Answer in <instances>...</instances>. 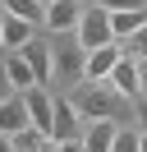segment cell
<instances>
[{"label":"cell","mask_w":147,"mask_h":152,"mask_svg":"<svg viewBox=\"0 0 147 152\" xmlns=\"http://www.w3.org/2000/svg\"><path fill=\"white\" fill-rule=\"evenodd\" d=\"M69 102H74V111H78L87 124L92 120H115L119 124V120L133 115V111H129V97H119L110 83H78L69 92Z\"/></svg>","instance_id":"1"},{"label":"cell","mask_w":147,"mask_h":152,"mask_svg":"<svg viewBox=\"0 0 147 152\" xmlns=\"http://www.w3.org/2000/svg\"><path fill=\"white\" fill-rule=\"evenodd\" d=\"M51 65H55V78L60 83H78L83 65H87V46L74 32H60V42H51Z\"/></svg>","instance_id":"2"},{"label":"cell","mask_w":147,"mask_h":152,"mask_svg":"<svg viewBox=\"0 0 147 152\" xmlns=\"http://www.w3.org/2000/svg\"><path fill=\"white\" fill-rule=\"evenodd\" d=\"M74 37L83 42L87 51H97V46H106V42H115V32H110V10H101V5H83V19H78V28H74Z\"/></svg>","instance_id":"3"},{"label":"cell","mask_w":147,"mask_h":152,"mask_svg":"<svg viewBox=\"0 0 147 152\" xmlns=\"http://www.w3.org/2000/svg\"><path fill=\"white\" fill-rule=\"evenodd\" d=\"M106 83L115 88L119 97H129V102H138V97H143V60L124 51V60H119L115 69H110V78H106Z\"/></svg>","instance_id":"4"},{"label":"cell","mask_w":147,"mask_h":152,"mask_svg":"<svg viewBox=\"0 0 147 152\" xmlns=\"http://www.w3.org/2000/svg\"><path fill=\"white\" fill-rule=\"evenodd\" d=\"M87 120L74 111L69 97H55V124H51V143H69V138H83Z\"/></svg>","instance_id":"5"},{"label":"cell","mask_w":147,"mask_h":152,"mask_svg":"<svg viewBox=\"0 0 147 152\" xmlns=\"http://www.w3.org/2000/svg\"><path fill=\"white\" fill-rule=\"evenodd\" d=\"M124 60V46L119 42H106V46H97V51H87V65H83V78L87 83H106L110 78V69Z\"/></svg>","instance_id":"6"},{"label":"cell","mask_w":147,"mask_h":152,"mask_svg":"<svg viewBox=\"0 0 147 152\" xmlns=\"http://www.w3.org/2000/svg\"><path fill=\"white\" fill-rule=\"evenodd\" d=\"M78 19H83V5L78 0H46V14H41V23L60 37V32H74L78 28Z\"/></svg>","instance_id":"7"},{"label":"cell","mask_w":147,"mask_h":152,"mask_svg":"<svg viewBox=\"0 0 147 152\" xmlns=\"http://www.w3.org/2000/svg\"><path fill=\"white\" fill-rule=\"evenodd\" d=\"M23 106H28L32 129H41L46 138H51V124H55V97H46V88H28V92H23Z\"/></svg>","instance_id":"8"},{"label":"cell","mask_w":147,"mask_h":152,"mask_svg":"<svg viewBox=\"0 0 147 152\" xmlns=\"http://www.w3.org/2000/svg\"><path fill=\"white\" fill-rule=\"evenodd\" d=\"M23 60H28V69H32V74H37V83H51V78H55V65H51V42H28V46H23Z\"/></svg>","instance_id":"9"},{"label":"cell","mask_w":147,"mask_h":152,"mask_svg":"<svg viewBox=\"0 0 147 152\" xmlns=\"http://www.w3.org/2000/svg\"><path fill=\"white\" fill-rule=\"evenodd\" d=\"M115 134H119L115 120H92L83 129V152H110L115 148Z\"/></svg>","instance_id":"10"},{"label":"cell","mask_w":147,"mask_h":152,"mask_svg":"<svg viewBox=\"0 0 147 152\" xmlns=\"http://www.w3.org/2000/svg\"><path fill=\"white\" fill-rule=\"evenodd\" d=\"M28 106H23V92L18 97H5V102H0V134H9V138H14L18 129H28Z\"/></svg>","instance_id":"11"},{"label":"cell","mask_w":147,"mask_h":152,"mask_svg":"<svg viewBox=\"0 0 147 152\" xmlns=\"http://www.w3.org/2000/svg\"><path fill=\"white\" fill-rule=\"evenodd\" d=\"M143 28H147V5H143V10H119V14H110V32H115V42L138 37Z\"/></svg>","instance_id":"12"},{"label":"cell","mask_w":147,"mask_h":152,"mask_svg":"<svg viewBox=\"0 0 147 152\" xmlns=\"http://www.w3.org/2000/svg\"><path fill=\"white\" fill-rule=\"evenodd\" d=\"M5 74H9V83H14V92H28V88H41V83H37V74L28 69L23 51H9V56H5Z\"/></svg>","instance_id":"13"},{"label":"cell","mask_w":147,"mask_h":152,"mask_svg":"<svg viewBox=\"0 0 147 152\" xmlns=\"http://www.w3.org/2000/svg\"><path fill=\"white\" fill-rule=\"evenodd\" d=\"M28 42H32V23L18 14H5V51H23Z\"/></svg>","instance_id":"14"},{"label":"cell","mask_w":147,"mask_h":152,"mask_svg":"<svg viewBox=\"0 0 147 152\" xmlns=\"http://www.w3.org/2000/svg\"><path fill=\"white\" fill-rule=\"evenodd\" d=\"M0 10H5V14H18V19H28V23H41L46 5H41V0H0Z\"/></svg>","instance_id":"15"},{"label":"cell","mask_w":147,"mask_h":152,"mask_svg":"<svg viewBox=\"0 0 147 152\" xmlns=\"http://www.w3.org/2000/svg\"><path fill=\"white\" fill-rule=\"evenodd\" d=\"M14 148H18V152H46V148H51V138H46L41 129H32V124H28V129L14 134Z\"/></svg>","instance_id":"16"},{"label":"cell","mask_w":147,"mask_h":152,"mask_svg":"<svg viewBox=\"0 0 147 152\" xmlns=\"http://www.w3.org/2000/svg\"><path fill=\"white\" fill-rule=\"evenodd\" d=\"M110 152H138V134H133V129H119V134H115V148H110Z\"/></svg>","instance_id":"17"},{"label":"cell","mask_w":147,"mask_h":152,"mask_svg":"<svg viewBox=\"0 0 147 152\" xmlns=\"http://www.w3.org/2000/svg\"><path fill=\"white\" fill-rule=\"evenodd\" d=\"M92 5H101V10H110V14H119V10H143L147 0H92Z\"/></svg>","instance_id":"18"},{"label":"cell","mask_w":147,"mask_h":152,"mask_svg":"<svg viewBox=\"0 0 147 152\" xmlns=\"http://www.w3.org/2000/svg\"><path fill=\"white\" fill-rule=\"evenodd\" d=\"M124 51H129V56H138V60H147V28L138 32V37H129V42H124Z\"/></svg>","instance_id":"19"},{"label":"cell","mask_w":147,"mask_h":152,"mask_svg":"<svg viewBox=\"0 0 147 152\" xmlns=\"http://www.w3.org/2000/svg\"><path fill=\"white\" fill-rule=\"evenodd\" d=\"M5 97H14V83H9V74H5V60H0V102Z\"/></svg>","instance_id":"20"},{"label":"cell","mask_w":147,"mask_h":152,"mask_svg":"<svg viewBox=\"0 0 147 152\" xmlns=\"http://www.w3.org/2000/svg\"><path fill=\"white\" fill-rule=\"evenodd\" d=\"M51 152H83V138H69V143H51Z\"/></svg>","instance_id":"21"},{"label":"cell","mask_w":147,"mask_h":152,"mask_svg":"<svg viewBox=\"0 0 147 152\" xmlns=\"http://www.w3.org/2000/svg\"><path fill=\"white\" fill-rule=\"evenodd\" d=\"M0 152H18V148H14V138H9V134H0Z\"/></svg>","instance_id":"22"},{"label":"cell","mask_w":147,"mask_h":152,"mask_svg":"<svg viewBox=\"0 0 147 152\" xmlns=\"http://www.w3.org/2000/svg\"><path fill=\"white\" fill-rule=\"evenodd\" d=\"M138 129L147 134V106H138Z\"/></svg>","instance_id":"23"},{"label":"cell","mask_w":147,"mask_h":152,"mask_svg":"<svg viewBox=\"0 0 147 152\" xmlns=\"http://www.w3.org/2000/svg\"><path fill=\"white\" fill-rule=\"evenodd\" d=\"M143 102H147V60H143Z\"/></svg>","instance_id":"24"},{"label":"cell","mask_w":147,"mask_h":152,"mask_svg":"<svg viewBox=\"0 0 147 152\" xmlns=\"http://www.w3.org/2000/svg\"><path fill=\"white\" fill-rule=\"evenodd\" d=\"M0 46H5V10H0Z\"/></svg>","instance_id":"25"},{"label":"cell","mask_w":147,"mask_h":152,"mask_svg":"<svg viewBox=\"0 0 147 152\" xmlns=\"http://www.w3.org/2000/svg\"><path fill=\"white\" fill-rule=\"evenodd\" d=\"M46 152H51V148H46Z\"/></svg>","instance_id":"26"}]
</instances>
